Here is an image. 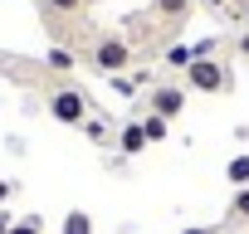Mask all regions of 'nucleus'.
<instances>
[{"label": "nucleus", "mask_w": 249, "mask_h": 234, "mask_svg": "<svg viewBox=\"0 0 249 234\" xmlns=\"http://www.w3.org/2000/svg\"><path fill=\"white\" fill-rule=\"evenodd\" d=\"M88 68L103 73V78H122V68H132V44L122 34H93L88 49H83Z\"/></svg>", "instance_id": "1"}, {"label": "nucleus", "mask_w": 249, "mask_h": 234, "mask_svg": "<svg viewBox=\"0 0 249 234\" xmlns=\"http://www.w3.org/2000/svg\"><path fill=\"white\" fill-rule=\"evenodd\" d=\"M44 107H49L54 122H64V127H83V122H88V112H93V102H88L73 83L49 88V93H44Z\"/></svg>", "instance_id": "2"}, {"label": "nucleus", "mask_w": 249, "mask_h": 234, "mask_svg": "<svg viewBox=\"0 0 249 234\" xmlns=\"http://www.w3.org/2000/svg\"><path fill=\"white\" fill-rule=\"evenodd\" d=\"M186 88H196V93H205V98H220V93H230L234 88V78H230V68L220 64V59H196L191 68H186Z\"/></svg>", "instance_id": "3"}, {"label": "nucleus", "mask_w": 249, "mask_h": 234, "mask_svg": "<svg viewBox=\"0 0 249 234\" xmlns=\"http://www.w3.org/2000/svg\"><path fill=\"white\" fill-rule=\"evenodd\" d=\"M147 112H157V117H166V122H176V117L186 112V88H176V83H157V88L147 93Z\"/></svg>", "instance_id": "4"}, {"label": "nucleus", "mask_w": 249, "mask_h": 234, "mask_svg": "<svg viewBox=\"0 0 249 234\" xmlns=\"http://www.w3.org/2000/svg\"><path fill=\"white\" fill-rule=\"evenodd\" d=\"M83 10H88V0H39V15H44V25H54V30L83 20Z\"/></svg>", "instance_id": "5"}, {"label": "nucleus", "mask_w": 249, "mask_h": 234, "mask_svg": "<svg viewBox=\"0 0 249 234\" xmlns=\"http://www.w3.org/2000/svg\"><path fill=\"white\" fill-rule=\"evenodd\" d=\"M147 147H152V142H147V127H142V122H127V127L117 132V151H122V156H142Z\"/></svg>", "instance_id": "6"}, {"label": "nucleus", "mask_w": 249, "mask_h": 234, "mask_svg": "<svg viewBox=\"0 0 249 234\" xmlns=\"http://www.w3.org/2000/svg\"><path fill=\"white\" fill-rule=\"evenodd\" d=\"M44 68H49V73H73V68H78V49L49 44V49H44Z\"/></svg>", "instance_id": "7"}, {"label": "nucleus", "mask_w": 249, "mask_h": 234, "mask_svg": "<svg viewBox=\"0 0 249 234\" xmlns=\"http://www.w3.org/2000/svg\"><path fill=\"white\" fill-rule=\"evenodd\" d=\"M191 5H196V0H152V10H157V15L166 20V25H186Z\"/></svg>", "instance_id": "8"}, {"label": "nucleus", "mask_w": 249, "mask_h": 234, "mask_svg": "<svg viewBox=\"0 0 249 234\" xmlns=\"http://www.w3.org/2000/svg\"><path fill=\"white\" fill-rule=\"evenodd\" d=\"M142 127H147V142L157 147V142H166V132H171V122H166V117H157V112H147L142 117Z\"/></svg>", "instance_id": "9"}, {"label": "nucleus", "mask_w": 249, "mask_h": 234, "mask_svg": "<svg viewBox=\"0 0 249 234\" xmlns=\"http://www.w3.org/2000/svg\"><path fill=\"white\" fill-rule=\"evenodd\" d=\"M225 181H230V185H249V156H230Z\"/></svg>", "instance_id": "10"}, {"label": "nucleus", "mask_w": 249, "mask_h": 234, "mask_svg": "<svg viewBox=\"0 0 249 234\" xmlns=\"http://www.w3.org/2000/svg\"><path fill=\"white\" fill-rule=\"evenodd\" d=\"M59 234H93V219H88L83 210H69V215H64V229H59Z\"/></svg>", "instance_id": "11"}, {"label": "nucleus", "mask_w": 249, "mask_h": 234, "mask_svg": "<svg viewBox=\"0 0 249 234\" xmlns=\"http://www.w3.org/2000/svg\"><path fill=\"white\" fill-rule=\"evenodd\" d=\"M5 234H44V219H39V215H25V219H15Z\"/></svg>", "instance_id": "12"}, {"label": "nucleus", "mask_w": 249, "mask_h": 234, "mask_svg": "<svg viewBox=\"0 0 249 234\" xmlns=\"http://www.w3.org/2000/svg\"><path fill=\"white\" fill-rule=\"evenodd\" d=\"M230 215H234V219H249V185H239V190H234V200H230Z\"/></svg>", "instance_id": "13"}, {"label": "nucleus", "mask_w": 249, "mask_h": 234, "mask_svg": "<svg viewBox=\"0 0 249 234\" xmlns=\"http://www.w3.org/2000/svg\"><path fill=\"white\" fill-rule=\"evenodd\" d=\"M10 195H15V181H0V205H5Z\"/></svg>", "instance_id": "14"}, {"label": "nucleus", "mask_w": 249, "mask_h": 234, "mask_svg": "<svg viewBox=\"0 0 249 234\" xmlns=\"http://www.w3.org/2000/svg\"><path fill=\"white\" fill-rule=\"evenodd\" d=\"M181 234H215V229H205V224H186Z\"/></svg>", "instance_id": "15"}, {"label": "nucleus", "mask_w": 249, "mask_h": 234, "mask_svg": "<svg viewBox=\"0 0 249 234\" xmlns=\"http://www.w3.org/2000/svg\"><path fill=\"white\" fill-rule=\"evenodd\" d=\"M196 5H205V10H225V0H196Z\"/></svg>", "instance_id": "16"}, {"label": "nucleus", "mask_w": 249, "mask_h": 234, "mask_svg": "<svg viewBox=\"0 0 249 234\" xmlns=\"http://www.w3.org/2000/svg\"><path fill=\"white\" fill-rule=\"evenodd\" d=\"M10 224H15V219H10V215H5V210H0V234H5V229H10Z\"/></svg>", "instance_id": "17"}, {"label": "nucleus", "mask_w": 249, "mask_h": 234, "mask_svg": "<svg viewBox=\"0 0 249 234\" xmlns=\"http://www.w3.org/2000/svg\"><path fill=\"white\" fill-rule=\"evenodd\" d=\"M239 54H249V34H244V39H239Z\"/></svg>", "instance_id": "18"}, {"label": "nucleus", "mask_w": 249, "mask_h": 234, "mask_svg": "<svg viewBox=\"0 0 249 234\" xmlns=\"http://www.w3.org/2000/svg\"><path fill=\"white\" fill-rule=\"evenodd\" d=\"M244 30H249V10H244Z\"/></svg>", "instance_id": "19"}]
</instances>
